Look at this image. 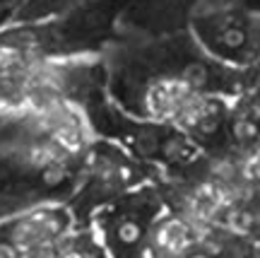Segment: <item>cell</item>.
<instances>
[{
	"instance_id": "cell-2",
	"label": "cell",
	"mask_w": 260,
	"mask_h": 258,
	"mask_svg": "<svg viewBox=\"0 0 260 258\" xmlns=\"http://www.w3.org/2000/svg\"><path fill=\"white\" fill-rule=\"evenodd\" d=\"M75 212L65 203H46L17 212L3 222V237L22 253L53 246L73 232Z\"/></svg>"
},
{
	"instance_id": "cell-1",
	"label": "cell",
	"mask_w": 260,
	"mask_h": 258,
	"mask_svg": "<svg viewBox=\"0 0 260 258\" xmlns=\"http://www.w3.org/2000/svg\"><path fill=\"white\" fill-rule=\"evenodd\" d=\"M157 220V200L145 188H133L99 210L102 249L111 258H140L147 232Z\"/></svg>"
}]
</instances>
